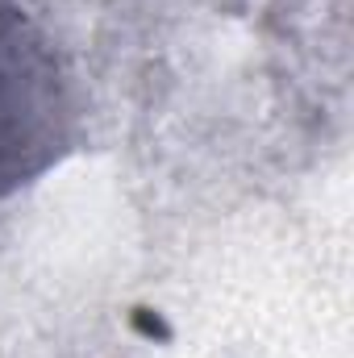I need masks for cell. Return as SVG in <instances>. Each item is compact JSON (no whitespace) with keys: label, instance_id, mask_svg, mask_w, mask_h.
Wrapping results in <instances>:
<instances>
[{"label":"cell","instance_id":"cell-1","mask_svg":"<svg viewBox=\"0 0 354 358\" xmlns=\"http://www.w3.org/2000/svg\"><path fill=\"white\" fill-rule=\"evenodd\" d=\"M63 146V88L38 29L0 0V196L34 179Z\"/></svg>","mask_w":354,"mask_h":358}]
</instances>
